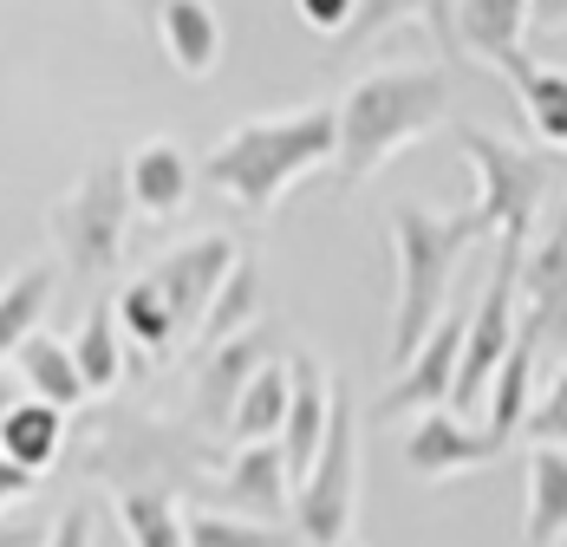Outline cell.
I'll list each match as a JSON object with an SVG mask.
<instances>
[{
    "instance_id": "cell-12",
    "label": "cell",
    "mask_w": 567,
    "mask_h": 547,
    "mask_svg": "<svg viewBox=\"0 0 567 547\" xmlns=\"http://www.w3.org/2000/svg\"><path fill=\"white\" fill-rule=\"evenodd\" d=\"M287 365H293V398H287V424H281V456H287V476H293V495H300V483L320 463L327 424H333V379L320 372L313 352H293Z\"/></svg>"
},
{
    "instance_id": "cell-13",
    "label": "cell",
    "mask_w": 567,
    "mask_h": 547,
    "mask_svg": "<svg viewBox=\"0 0 567 547\" xmlns=\"http://www.w3.org/2000/svg\"><path fill=\"white\" fill-rule=\"evenodd\" d=\"M522 27H528V0H463V7H456V40H463V53L483 59V65H496L509 85L535 65V59L522 53Z\"/></svg>"
},
{
    "instance_id": "cell-23",
    "label": "cell",
    "mask_w": 567,
    "mask_h": 547,
    "mask_svg": "<svg viewBox=\"0 0 567 547\" xmlns=\"http://www.w3.org/2000/svg\"><path fill=\"white\" fill-rule=\"evenodd\" d=\"M255 313H261V268L241 255L235 274H228V287L216 293V307H209L203 332H196V352H216V345H228V339L255 332Z\"/></svg>"
},
{
    "instance_id": "cell-5",
    "label": "cell",
    "mask_w": 567,
    "mask_h": 547,
    "mask_svg": "<svg viewBox=\"0 0 567 547\" xmlns=\"http://www.w3.org/2000/svg\"><path fill=\"white\" fill-rule=\"evenodd\" d=\"M131 183H124V164H92L65 196L53 203V241L59 255H65V268L79 274V280H99V274L117 268V255H124V228H131Z\"/></svg>"
},
{
    "instance_id": "cell-19",
    "label": "cell",
    "mask_w": 567,
    "mask_h": 547,
    "mask_svg": "<svg viewBox=\"0 0 567 547\" xmlns=\"http://www.w3.org/2000/svg\"><path fill=\"white\" fill-rule=\"evenodd\" d=\"M522 307L542 313L548 339H567V221H555L548 241L522 255Z\"/></svg>"
},
{
    "instance_id": "cell-29",
    "label": "cell",
    "mask_w": 567,
    "mask_h": 547,
    "mask_svg": "<svg viewBox=\"0 0 567 547\" xmlns=\"http://www.w3.org/2000/svg\"><path fill=\"white\" fill-rule=\"evenodd\" d=\"M117 522L131 547H183V515L164 489H124L117 495Z\"/></svg>"
},
{
    "instance_id": "cell-25",
    "label": "cell",
    "mask_w": 567,
    "mask_h": 547,
    "mask_svg": "<svg viewBox=\"0 0 567 547\" xmlns=\"http://www.w3.org/2000/svg\"><path fill=\"white\" fill-rule=\"evenodd\" d=\"M515 99H522V117H528L535 144L561 157L567 151V72H555V65H528V72L515 79Z\"/></svg>"
},
{
    "instance_id": "cell-33",
    "label": "cell",
    "mask_w": 567,
    "mask_h": 547,
    "mask_svg": "<svg viewBox=\"0 0 567 547\" xmlns=\"http://www.w3.org/2000/svg\"><path fill=\"white\" fill-rule=\"evenodd\" d=\"M47 547H92V502H72V508L59 515V528H53Z\"/></svg>"
},
{
    "instance_id": "cell-31",
    "label": "cell",
    "mask_w": 567,
    "mask_h": 547,
    "mask_svg": "<svg viewBox=\"0 0 567 547\" xmlns=\"http://www.w3.org/2000/svg\"><path fill=\"white\" fill-rule=\"evenodd\" d=\"M293 7H300V20L313 33H333V40H346L352 20H359V0H293Z\"/></svg>"
},
{
    "instance_id": "cell-38",
    "label": "cell",
    "mask_w": 567,
    "mask_h": 547,
    "mask_svg": "<svg viewBox=\"0 0 567 547\" xmlns=\"http://www.w3.org/2000/svg\"><path fill=\"white\" fill-rule=\"evenodd\" d=\"M340 547H359V541H340Z\"/></svg>"
},
{
    "instance_id": "cell-36",
    "label": "cell",
    "mask_w": 567,
    "mask_h": 547,
    "mask_svg": "<svg viewBox=\"0 0 567 547\" xmlns=\"http://www.w3.org/2000/svg\"><path fill=\"white\" fill-rule=\"evenodd\" d=\"M20 391H27V384H20V372H7V365H0V417L20 404Z\"/></svg>"
},
{
    "instance_id": "cell-21",
    "label": "cell",
    "mask_w": 567,
    "mask_h": 547,
    "mask_svg": "<svg viewBox=\"0 0 567 547\" xmlns=\"http://www.w3.org/2000/svg\"><path fill=\"white\" fill-rule=\"evenodd\" d=\"M59 443H65V411L40 404V398H20L0 417V456L20 463L27 476H40L47 463H59Z\"/></svg>"
},
{
    "instance_id": "cell-1",
    "label": "cell",
    "mask_w": 567,
    "mask_h": 547,
    "mask_svg": "<svg viewBox=\"0 0 567 547\" xmlns=\"http://www.w3.org/2000/svg\"><path fill=\"white\" fill-rule=\"evenodd\" d=\"M340 157V105H307L287 117H248L203 157V183L223 189L241 216H268L300 176Z\"/></svg>"
},
{
    "instance_id": "cell-20",
    "label": "cell",
    "mask_w": 567,
    "mask_h": 547,
    "mask_svg": "<svg viewBox=\"0 0 567 547\" xmlns=\"http://www.w3.org/2000/svg\"><path fill=\"white\" fill-rule=\"evenodd\" d=\"M287 398H293V365H287V359H268V365L248 379V391H241V404H235V417H228V437L235 443H281Z\"/></svg>"
},
{
    "instance_id": "cell-27",
    "label": "cell",
    "mask_w": 567,
    "mask_h": 547,
    "mask_svg": "<svg viewBox=\"0 0 567 547\" xmlns=\"http://www.w3.org/2000/svg\"><path fill=\"white\" fill-rule=\"evenodd\" d=\"M183 547H307L293 528H268V522H241L223 508H196L183 515Z\"/></svg>"
},
{
    "instance_id": "cell-6",
    "label": "cell",
    "mask_w": 567,
    "mask_h": 547,
    "mask_svg": "<svg viewBox=\"0 0 567 547\" xmlns=\"http://www.w3.org/2000/svg\"><path fill=\"white\" fill-rule=\"evenodd\" d=\"M359 508V411L346 398V384H333V424L320 443L313 476L293 495V535L307 547H340Z\"/></svg>"
},
{
    "instance_id": "cell-24",
    "label": "cell",
    "mask_w": 567,
    "mask_h": 547,
    "mask_svg": "<svg viewBox=\"0 0 567 547\" xmlns=\"http://www.w3.org/2000/svg\"><path fill=\"white\" fill-rule=\"evenodd\" d=\"M72 359H79V379L85 391L99 398V391H117L124 379V345H117V300H99L92 313H85V327L72 339Z\"/></svg>"
},
{
    "instance_id": "cell-7",
    "label": "cell",
    "mask_w": 567,
    "mask_h": 547,
    "mask_svg": "<svg viewBox=\"0 0 567 547\" xmlns=\"http://www.w3.org/2000/svg\"><path fill=\"white\" fill-rule=\"evenodd\" d=\"M522 255L515 241H496V268H489V287L483 300H470V339H463V365H456V391L451 411H483L489 404V384H496V365L509 359L515 345V307H522Z\"/></svg>"
},
{
    "instance_id": "cell-2",
    "label": "cell",
    "mask_w": 567,
    "mask_h": 547,
    "mask_svg": "<svg viewBox=\"0 0 567 547\" xmlns=\"http://www.w3.org/2000/svg\"><path fill=\"white\" fill-rule=\"evenodd\" d=\"M451 117V72L444 65H379L352 79L340 99V189H359L365 176L392 164L398 151Z\"/></svg>"
},
{
    "instance_id": "cell-14",
    "label": "cell",
    "mask_w": 567,
    "mask_h": 547,
    "mask_svg": "<svg viewBox=\"0 0 567 547\" xmlns=\"http://www.w3.org/2000/svg\"><path fill=\"white\" fill-rule=\"evenodd\" d=\"M124 183H131V209H137V216H176V209L189 203L196 169H189V157H183L176 137H151V144H137V151L124 157Z\"/></svg>"
},
{
    "instance_id": "cell-28",
    "label": "cell",
    "mask_w": 567,
    "mask_h": 547,
    "mask_svg": "<svg viewBox=\"0 0 567 547\" xmlns=\"http://www.w3.org/2000/svg\"><path fill=\"white\" fill-rule=\"evenodd\" d=\"M117 327L131 332L137 345H151V352H171L176 339H183V332H176L171 300L157 293V280H151V274H137V280L117 293Z\"/></svg>"
},
{
    "instance_id": "cell-34",
    "label": "cell",
    "mask_w": 567,
    "mask_h": 547,
    "mask_svg": "<svg viewBox=\"0 0 567 547\" xmlns=\"http://www.w3.org/2000/svg\"><path fill=\"white\" fill-rule=\"evenodd\" d=\"M33 483H40V476H27L20 463H7V456H0V508H7V502H27Z\"/></svg>"
},
{
    "instance_id": "cell-8",
    "label": "cell",
    "mask_w": 567,
    "mask_h": 547,
    "mask_svg": "<svg viewBox=\"0 0 567 547\" xmlns=\"http://www.w3.org/2000/svg\"><path fill=\"white\" fill-rule=\"evenodd\" d=\"M235 261H241V255H235V241H228V235H196V241L171 248V255L151 268V280H157V293L171 300L176 332H183V339H196V332H203V320H209L216 293L228 287Z\"/></svg>"
},
{
    "instance_id": "cell-10",
    "label": "cell",
    "mask_w": 567,
    "mask_h": 547,
    "mask_svg": "<svg viewBox=\"0 0 567 547\" xmlns=\"http://www.w3.org/2000/svg\"><path fill=\"white\" fill-rule=\"evenodd\" d=\"M503 450H509V437H496L489 424L470 431L456 411H424V417L404 431V463H411V476H424V483H444V476H463V469H483V463H496Z\"/></svg>"
},
{
    "instance_id": "cell-26",
    "label": "cell",
    "mask_w": 567,
    "mask_h": 547,
    "mask_svg": "<svg viewBox=\"0 0 567 547\" xmlns=\"http://www.w3.org/2000/svg\"><path fill=\"white\" fill-rule=\"evenodd\" d=\"M398 20H424V27H431V40H437L444 53H463L451 0H359V20H352V33H346V40H372V33L398 27Z\"/></svg>"
},
{
    "instance_id": "cell-30",
    "label": "cell",
    "mask_w": 567,
    "mask_h": 547,
    "mask_svg": "<svg viewBox=\"0 0 567 547\" xmlns=\"http://www.w3.org/2000/svg\"><path fill=\"white\" fill-rule=\"evenodd\" d=\"M528 443H548V450H561L567 443V365H561V379H555V391L542 398V411H528Z\"/></svg>"
},
{
    "instance_id": "cell-32",
    "label": "cell",
    "mask_w": 567,
    "mask_h": 547,
    "mask_svg": "<svg viewBox=\"0 0 567 547\" xmlns=\"http://www.w3.org/2000/svg\"><path fill=\"white\" fill-rule=\"evenodd\" d=\"M53 528L40 515H0V547H47Z\"/></svg>"
},
{
    "instance_id": "cell-4",
    "label": "cell",
    "mask_w": 567,
    "mask_h": 547,
    "mask_svg": "<svg viewBox=\"0 0 567 547\" xmlns=\"http://www.w3.org/2000/svg\"><path fill=\"white\" fill-rule=\"evenodd\" d=\"M456 151H463V164L476 169V183H483L476 189L483 228L496 241L528 248V228H535L555 176H561V157L555 151H528V144H515L503 131H483V124H456Z\"/></svg>"
},
{
    "instance_id": "cell-3",
    "label": "cell",
    "mask_w": 567,
    "mask_h": 547,
    "mask_svg": "<svg viewBox=\"0 0 567 547\" xmlns=\"http://www.w3.org/2000/svg\"><path fill=\"white\" fill-rule=\"evenodd\" d=\"M489 228L476 209H424V203H398L392 209V255H398V307H392V372L417 359V345L431 327L451 313V274L470 241H483Z\"/></svg>"
},
{
    "instance_id": "cell-15",
    "label": "cell",
    "mask_w": 567,
    "mask_h": 547,
    "mask_svg": "<svg viewBox=\"0 0 567 547\" xmlns=\"http://www.w3.org/2000/svg\"><path fill=\"white\" fill-rule=\"evenodd\" d=\"M268 365V332H241V339H228V345H216L209 352V365H203V379H196V411L209 417V424H223L235 417V404H241V391H248V379Z\"/></svg>"
},
{
    "instance_id": "cell-37",
    "label": "cell",
    "mask_w": 567,
    "mask_h": 547,
    "mask_svg": "<svg viewBox=\"0 0 567 547\" xmlns=\"http://www.w3.org/2000/svg\"><path fill=\"white\" fill-rule=\"evenodd\" d=\"M124 7H131V13H137V20H151V27H157V13H164V7H171V0H124Z\"/></svg>"
},
{
    "instance_id": "cell-18",
    "label": "cell",
    "mask_w": 567,
    "mask_h": 547,
    "mask_svg": "<svg viewBox=\"0 0 567 547\" xmlns=\"http://www.w3.org/2000/svg\"><path fill=\"white\" fill-rule=\"evenodd\" d=\"M522 476H528V522H522V541L555 547L567 535V450L535 443L528 463H522Z\"/></svg>"
},
{
    "instance_id": "cell-39",
    "label": "cell",
    "mask_w": 567,
    "mask_h": 547,
    "mask_svg": "<svg viewBox=\"0 0 567 547\" xmlns=\"http://www.w3.org/2000/svg\"><path fill=\"white\" fill-rule=\"evenodd\" d=\"M561 221H567V209H561Z\"/></svg>"
},
{
    "instance_id": "cell-11",
    "label": "cell",
    "mask_w": 567,
    "mask_h": 547,
    "mask_svg": "<svg viewBox=\"0 0 567 547\" xmlns=\"http://www.w3.org/2000/svg\"><path fill=\"white\" fill-rule=\"evenodd\" d=\"M216 502L235 508L241 522L255 515V522H268V528H293V476H287V456L281 443H241L235 456H228L223 483H216Z\"/></svg>"
},
{
    "instance_id": "cell-17",
    "label": "cell",
    "mask_w": 567,
    "mask_h": 547,
    "mask_svg": "<svg viewBox=\"0 0 567 547\" xmlns=\"http://www.w3.org/2000/svg\"><path fill=\"white\" fill-rule=\"evenodd\" d=\"M13 372H20V384H27V398H40V404H53V411H72V404L92 398L85 379H79L72 345L53 339V332H33V339L13 352Z\"/></svg>"
},
{
    "instance_id": "cell-22",
    "label": "cell",
    "mask_w": 567,
    "mask_h": 547,
    "mask_svg": "<svg viewBox=\"0 0 567 547\" xmlns=\"http://www.w3.org/2000/svg\"><path fill=\"white\" fill-rule=\"evenodd\" d=\"M53 287H59L53 261H33V268H20L0 287V359H13V352L40 332L47 307H53Z\"/></svg>"
},
{
    "instance_id": "cell-9",
    "label": "cell",
    "mask_w": 567,
    "mask_h": 547,
    "mask_svg": "<svg viewBox=\"0 0 567 547\" xmlns=\"http://www.w3.org/2000/svg\"><path fill=\"white\" fill-rule=\"evenodd\" d=\"M463 339H470V307H451L431 339L417 345V359L385 384V398L372 404V417H404V411H437V404H451L456 391V365H463Z\"/></svg>"
},
{
    "instance_id": "cell-35",
    "label": "cell",
    "mask_w": 567,
    "mask_h": 547,
    "mask_svg": "<svg viewBox=\"0 0 567 547\" xmlns=\"http://www.w3.org/2000/svg\"><path fill=\"white\" fill-rule=\"evenodd\" d=\"M528 20L548 27V33H561L567 27V0H528Z\"/></svg>"
},
{
    "instance_id": "cell-16",
    "label": "cell",
    "mask_w": 567,
    "mask_h": 547,
    "mask_svg": "<svg viewBox=\"0 0 567 547\" xmlns=\"http://www.w3.org/2000/svg\"><path fill=\"white\" fill-rule=\"evenodd\" d=\"M157 40H164L171 65L189 72V79H209L223 65V20H216L209 0H171L157 13Z\"/></svg>"
}]
</instances>
